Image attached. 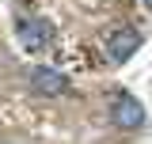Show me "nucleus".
Wrapping results in <instances>:
<instances>
[{"mask_svg": "<svg viewBox=\"0 0 152 144\" xmlns=\"http://www.w3.org/2000/svg\"><path fill=\"white\" fill-rule=\"evenodd\" d=\"M103 46H107V57H110L114 65H126V61L141 49V34H137L133 27H114Z\"/></svg>", "mask_w": 152, "mask_h": 144, "instance_id": "obj_1", "label": "nucleus"}, {"mask_svg": "<svg viewBox=\"0 0 152 144\" xmlns=\"http://www.w3.org/2000/svg\"><path fill=\"white\" fill-rule=\"evenodd\" d=\"M110 121H114L118 129L133 133V129L145 125V106H141L133 95H114V103H110Z\"/></svg>", "mask_w": 152, "mask_h": 144, "instance_id": "obj_2", "label": "nucleus"}, {"mask_svg": "<svg viewBox=\"0 0 152 144\" xmlns=\"http://www.w3.org/2000/svg\"><path fill=\"white\" fill-rule=\"evenodd\" d=\"M53 38V23L50 19H23L19 23V42H23V49H42L46 42Z\"/></svg>", "mask_w": 152, "mask_h": 144, "instance_id": "obj_3", "label": "nucleus"}, {"mask_svg": "<svg viewBox=\"0 0 152 144\" xmlns=\"http://www.w3.org/2000/svg\"><path fill=\"white\" fill-rule=\"evenodd\" d=\"M65 87H69V80H65V72H57V68H34V76H31V91L42 95V99H53Z\"/></svg>", "mask_w": 152, "mask_h": 144, "instance_id": "obj_4", "label": "nucleus"}, {"mask_svg": "<svg viewBox=\"0 0 152 144\" xmlns=\"http://www.w3.org/2000/svg\"><path fill=\"white\" fill-rule=\"evenodd\" d=\"M145 4H148V8H152V0H145Z\"/></svg>", "mask_w": 152, "mask_h": 144, "instance_id": "obj_5", "label": "nucleus"}]
</instances>
